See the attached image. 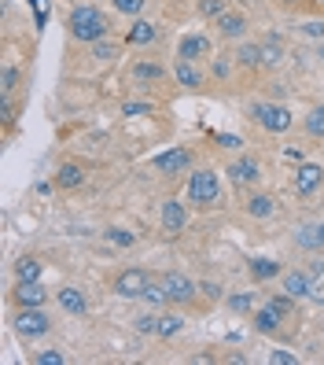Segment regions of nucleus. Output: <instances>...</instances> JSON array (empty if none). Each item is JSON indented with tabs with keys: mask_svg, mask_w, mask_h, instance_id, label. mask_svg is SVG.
<instances>
[{
	"mask_svg": "<svg viewBox=\"0 0 324 365\" xmlns=\"http://www.w3.org/2000/svg\"><path fill=\"white\" fill-rule=\"evenodd\" d=\"M67 30H70L74 41H81V45H93V41L111 34V19H107L96 4H78L67 15Z\"/></svg>",
	"mask_w": 324,
	"mask_h": 365,
	"instance_id": "obj_1",
	"label": "nucleus"
},
{
	"mask_svg": "<svg viewBox=\"0 0 324 365\" xmlns=\"http://www.w3.org/2000/svg\"><path fill=\"white\" fill-rule=\"evenodd\" d=\"M247 115L262 125L266 133H288L291 130V122H295V115H291V107H284V103H251L247 107Z\"/></svg>",
	"mask_w": 324,
	"mask_h": 365,
	"instance_id": "obj_2",
	"label": "nucleus"
},
{
	"mask_svg": "<svg viewBox=\"0 0 324 365\" xmlns=\"http://www.w3.org/2000/svg\"><path fill=\"white\" fill-rule=\"evenodd\" d=\"M11 329L19 332V339H41L52 332V317L41 307H19L11 317Z\"/></svg>",
	"mask_w": 324,
	"mask_h": 365,
	"instance_id": "obj_3",
	"label": "nucleus"
},
{
	"mask_svg": "<svg viewBox=\"0 0 324 365\" xmlns=\"http://www.w3.org/2000/svg\"><path fill=\"white\" fill-rule=\"evenodd\" d=\"M221 200V181L214 170H196V174L188 178V203L196 207H214Z\"/></svg>",
	"mask_w": 324,
	"mask_h": 365,
	"instance_id": "obj_4",
	"label": "nucleus"
},
{
	"mask_svg": "<svg viewBox=\"0 0 324 365\" xmlns=\"http://www.w3.org/2000/svg\"><path fill=\"white\" fill-rule=\"evenodd\" d=\"M151 284V273L140 266H125L122 273H115V295L118 299H144V288Z\"/></svg>",
	"mask_w": 324,
	"mask_h": 365,
	"instance_id": "obj_5",
	"label": "nucleus"
},
{
	"mask_svg": "<svg viewBox=\"0 0 324 365\" xmlns=\"http://www.w3.org/2000/svg\"><path fill=\"white\" fill-rule=\"evenodd\" d=\"M324 185V166L320 163H298V170L291 174V192L298 200H310L313 192H320Z\"/></svg>",
	"mask_w": 324,
	"mask_h": 365,
	"instance_id": "obj_6",
	"label": "nucleus"
},
{
	"mask_svg": "<svg viewBox=\"0 0 324 365\" xmlns=\"http://www.w3.org/2000/svg\"><path fill=\"white\" fill-rule=\"evenodd\" d=\"M162 284H166L169 307H188V303H196L199 284L192 281V277H184V273H166V277H162Z\"/></svg>",
	"mask_w": 324,
	"mask_h": 365,
	"instance_id": "obj_7",
	"label": "nucleus"
},
{
	"mask_svg": "<svg viewBox=\"0 0 324 365\" xmlns=\"http://www.w3.org/2000/svg\"><path fill=\"white\" fill-rule=\"evenodd\" d=\"M229 181L236 185V188H247V185H258L262 181V163H258L254 155H244V159H236V163H229Z\"/></svg>",
	"mask_w": 324,
	"mask_h": 365,
	"instance_id": "obj_8",
	"label": "nucleus"
},
{
	"mask_svg": "<svg viewBox=\"0 0 324 365\" xmlns=\"http://www.w3.org/2000/svg\"><path fill=\"white\" fill-rule=\"evenodd\" d=\"M159 225H162L166 236H181L188 229V207L177 203V200H166L162 210H159Z\"/></svg>",
	"mask_w": 324,
	"mask_h": 365,
	"instance_id": "obj_9",
	"label": "nucleus"
},
{
	"mask_svg": "<svg viewBox=\"0 0 324 365\" xmlns=\"http://www.w3.org/2000/svg\"><path fill=\"white\" fill-rule=\"evenodd\" d=\"M56 303L67 310L70 317H85V314H89V295H85L81 288H74V284L59 288V292H56Z\"/></svg>",
	"mask_w": 324,
	"mask_h": 365,
	"instance_id": "obj_10",
	"label": "nucleus"
},
{
	"mask_svg": "<svg viewBox=\"0 0 324 365\" xmlns=\"http://www.w3.org/2000/svg\"><path fill=\"white\" fill-rule=\"evenodd\" d=\"M188 166H192V152H188V148H169V152L155 155V170H159V174H184Z\"/></svg>",
	"mask_w": 324,
	"mask_h": 365,
	"instance_id": "obj_11",
	"label": "nucleus"
},
{
	"mask_svg": "<svg viewBox=\"0 0 324 365\" xmlns=\"http://www.w3.org/2000/svg\"><path fill=\"white\" fill-rule=\"evenodd\" d=\"M11 299H15V307H45L48 303V292L41 288V281H19L15 292H11Z\"/></svg>",
	"mask_w": 324,
	"mask_h": 365,
	"instance_id": "obj_12",
	"label": "nucleus"
},
{
	"mask_svg": "<svg viewBox=\"0 0 324 365\" xmlns=\"http://www.w3.org/2000/svg\"><path fill=\"white\" fill-rule=\"evenodd\" d=\"M280 284H284L288 295L306 299V295L313 292V273H306V269H288V273H280Z\"/></svg>",
	"mask_w": 324,
	"mask_h": 365,
	"instance_id": "obj_13",
	"label": "nucleus"
},
{
	"mask_svg": "<svg viewBox=\"0 0 324 365\" xmlns=\"http://www.w3.org/2000/svg\"><path fill=\"white\" fill-rule=\"evenodd\" d=\"M251 325H254V332H262V336H276V332H280V325H284V317H280L269 303H262V307H254Z\"/></svg>",
	"mask_w": 324,
	"mask_h": 365,
	"instance_id": "obj_14",
	"label": "nucleus"
},
{
	"mask_svg": "<svg viewBox=\"0 0 324 365\" xmlns=\"http://www.w3.org/2000/svg\"><path fill=\"white\" fill-rule=\"evenodd\" d=\"M214 23H218V34H221L225 41H240V37L247 34V15H244V11H225V15L214 19Z\"/></svg>",
	"mask_w": 324,
	"mask_h": 365,
	"instance_id": "obj_15",
	"label": "nucleus"
},
{
	"mask_svg": "<svg viewBox=\"0 0 324 365\" xmlns=\"http://www.w3.org/2000/svg\"><path fill=\"white\" fill-rule=\"evenodd\" d=\"M203 56H210V37L207 34H188V37H181V45H177V59H203Z\"/></svg>",
	"mask_w": 324,
	"mask_h": 365,
	"instance_id": "obj_16",
	"label": "nucleus"
},
{
	"mask_svg": "<svg viewBox=\"0 0 324 365\" xmlns=\"http://www.w3.org/2000/svg\"><path fill=\"white\" fill-rule=\"evenodd\" d=\"M247 273H251V281H276L280 273H284V266H280L276 259H247Z\"/></svg>",
	"mask_w": 324,
	"mask_h": 365,
	"instance_id": "obj_17",
	"label": "nucleus"
},
{
	"mask_svg": "<svg viewBox=\"0 0 324 365\" xmlns=\"http://www.w3.org/2000/svg\"><path fill=\"white\" fill-rule=\"evenodd\" d=\"M174 81L184 85V89H199V85H203V71L192 59H177L174 63Z\"/></svg>",
	"mask_w": 324,
	"mask_h": 365,
	"instance_id": "obj_18",
	"label": "nucleus"
},
{
	"mask_svg": "<svg viewBox=\"0 0 324 365\" xmlns=\"http://www.w3.org/2000/svg\"><path fill=\"white\" fill-rule=\"evenodd\" d=\"M244 210L251 214V218L266 222V218H273V214H276V200H273V196H266V192H254V196H247Z\"/></svg>",
	"mask_w": 324,
	"mask_h": 365,
	"instance_id": "obj_19",
	"label": "nucleus"
},
{
	"mask_svg": "<svg viewBox=\"0 0 324 365\" xmlns=\"http://www.w3.org/2000/svg\"><path fill=\"white\" fill-rule=\"evenodd\" d=\"M81 185H85V170H81L78 163H63V166L56 170V188L74 192V188H81Z\"/></svg>",
	"mask_w": 324,
	"mask_h": 365,
	"instance_id": "obj_20",
	"label": "nucleus"
},
{
	"mask_svg": "<svg viewBox=\"0 0 324 365\" xmlns=\"http://www.w3.org/2000/svg\"><path fill=\"white\" fill-rule=\"evenodd\" d=\"M236 63L247 71H258V67H266V59H262V45H254V41H244L240 52H236Z\"/></svg>",
	"mask_w": 324,
	"mask_h": 365,
	"instance_id": "obj_21",
	"label": "nucleus"
},
{
	"mask_svg": "<svg viewBox=\"0 0 324 365\" xmlns=\"http://www.w3.org/2000/svg\"><path fill=\"white\" fill-rule=\"evenodd\" d=\"M155 37H159V26H151V23H144V19H137V23L129 26V34H125V45H151Z\"/></svg>",
	"mask_w": 324,
	"mask_h": 365,
	"instance_id": "obj_22",
	"label": "nucleus"
},
{
	"mask_svg": "<svg viewBox=\"0 0 324 365\" xmlns=\"http://www.w3.org/2000/svg\"><path fill=\"white\" fill-rule=\"evenodd\" d=\"M181 329H184V317H181V314H162L155 336H159V339H174V336H181Z\"/></svg>",
	"mask_w": 324,
	"mask_h": 365,
	"instance_id": "obj_23",
	"label": "nucleus"
},
{
	"mask_svg": "<svg viewBox=\"0 0 324 365\" xmlns=\"http://www.w3.org/2000/svg\"><path fill=\"white\" fill-rule=\"evenodd\" d=\"M93 56L100 59V63H111V59H118V52H122V45L118 41H111V37H100V41H93Z\"/></svg>",
	"mask_w": 324,
	"mask_h": 365,
	"instance_id": "obj_24",
	"label": "nucleus"
},
{
	"mask_svg": "<svg viewBox=\"0 0 324 365\" xmlns=\"http://www.w3.org/2000/svg\"><path fill=\"white\" fill-rule=\"evenodd\" d=\"M162 78H166V71L159 67V63H137V67H133V81L155 85V81H162Z\"/></svg>",
	"mask_w": 324,
	"mask_h": 365,
	"instance_id": "obj_25",
	"label": "nucleus"
},
{
	"mask_svg": "<svg viewBox=\"0 0 324 365\" xmlns=\"http://www.w3.org/2000/svg\"><path fill=\"white\" fill-rule=\"evenodd\" d=\"M295 244H298L302 251H320V232H317V222H313V225H302V229L295 232Z\"/></svg>",
	"mask_w": 324,
	"mask_h": 365,
	"instance_id": "obj_26",
	"label": "nucleus"
},
{
	"mask_svg": "<svg viewBox=\"0 0 324 365\" xmlns=\"http://www.w3.org/2000/svg\"><path fill=\"white\" fill-rule=\"evenodd\" d=\"M225 307L232 314H254V292H236V295H225Z\"/></svg>",
	"mask_w": 324,
	"mask_h": 365,
	"instance_id": "obj_27",
	"label": "nucleus"
},
{
	"mask_svg": "<svg viewBox=\"0 0 324 365\" xmlns=\"http://www.w3.org/2000/svg\"><path fill=\"white\" fill-rule=\"evenodd\" d=\"M302 125H306V133H310L313 140H324V103H320V107H313V111L306 115V122H302Z\"/></svg>",
	"mask_w": 324,
	"mask_h": 365,
	"instance_id": "obj_28",
	"label": "nucleus"
},
{
	"mask_svg": "<svg viewBox=\"0 0 324 365\" xmlns=\"http://www.w3.org/2000/svg\"><path fill=\"white\" fill-rule=\"evenodd\" d=\"M262 59H266V67H280V59H284V45H280L276 37H266L262 41Z\"/></svg>",
	"mask_w": 324,
	"mask_h": 365,
	"instance_id": "obj_29",
	"label": "nucleus"
},
{
	"mask_svg": "<svg viewBox=\"0 0 324 365\" xmlns=\"http://www.w3.org/2000/svg\"><path fill=\"white\" fill-rule=\"evenodd\" d=\"M144 303H151V307H169V299H166V284L151 277V284L144 288Z\"/></svg>",
	"mask_w": 324,
	"mask_h": 365,
	"instance_id": "obj_30",
	"label": "nucleus"
},
{
	"mask_svg": "<svg viewBox=\"0 0 324 365\" xmlns=\"http://www.w3.org/2000/svg\"><path fill=\"white\" fill-rule=\"evenodd\" d=\"M210 74L218 78V81H229L232 78V56H225V52H218L210 59Z\"/></svg>",
	"mask_w": 324,
	"mask_h": 365,
	"instance_id": "obj_31",
	"label": "nucleus"
},
{
	"mask_svg": "<svg viewBox=\"0 0 324 365\" xmlns=\"http://www.w3.org/2000/svg\"><path fill=\"white\" fill-rule=\"evenodd\" d=\"M15 273H19V281H41V262L37 259H19Z\"/></svg>",
	"mask_w": 324,
	"mask_h": 365,
	"instance_id": "obj_32",
	"label": "nucleus"
},
{
	"mask_svg": "<svg viewBox=\"0 0 324 365\" xmlns=\"http://www.w3.org/2000/svg\"><path fill=\"white\" fill-rule=\"evenodd\" d=\"M269 307H273V310H276L280 317L288 321V317L295 314V295H288V292H280V295H273V299H269Z\"/></svg>",
	"mask_w": 324,
	"mask_h": 365,
	"instance_id": "obj_33",
	"label": "nucleus"
},
{
	"mask_svg": "<svg viewBox=\"0 0 324 365\" xmlns=\"http://www.w3.org/2000/svg\"><path fill=\"white\" fill-rule=\"evenodd\" d=\"M19 67H11V63H4V71H0V89H4V96H11L19 89Z\"/></svg>",
	"mask_w": 324,
	"mask_h": 365,
	"instance_id": "obj_34",
	"label": "nucleus"
},
{
	"mask_svg": "<svg viewBox=\"0 0 324 365\" xmlns=\"http://www.w3.org/2000/svg\"><path fill=\"white\" fill-rule=\"evenodd\" d=\"M103 236H107V240H111L115 247H137V236L129 232V229H115V225H111Z\"/></svg>",
	"mask_w": 324,
	"mask_h": 365,
	"instance_id": "obj_35",
	"label": "nucleus"
},
{
	"mask_svg": "<svg viewBox=\"0 0 324 365\" xmlns=\"http://www.w3.org/2000/svg\"><path fill=\"white\" fill-rule=\"evenodd\" d=\"M225 11H229L225 0H199V15H203V19H218V15H225Z\"/></svg>",
	"mask_w": 324,
	"mask_h": 365,
	"instance_id": "obj_36",
	"label": "nucleus"
},
{
	"mask_svg": "<svg viewBox=\"0 0 324 365\" xmlns=\"http://www.w3.org/2000/svg\"><path fill=\"white\" fill-rule=\"evenodd\" d=\"M115 11L118 15H129V19H137L144 11V0H115Z\"/></svg>",
	"mask_w": 324,
	"mask_h": 365,
	"instance_id": "obj_37",
	"label": "nucleus"
},
{
	"mask_svg": "<svg viewBox=\"0 0 324 365\" xmlns=\"http://www.w3.org/2000/svg\"><path fill=\"white\" fill-rule=\"evenodd\" d=\"M133 325H137V332H144V336H155V329H159V317H155V314H140V317L133 321Z\"/></svg>",
	"mask_w": 324,
	"mask_h": 365,
	"instance_id": "obj_38",
	"label": "nucleus"
},
{
	"mask_svg": "<svg viewBox=\"0 0 324 365\" xmlns=\"http://www.w3.org/2000/svg\"><path fill=\"white\" fill-rule=\"evenodd\" d=\"M33 361L37 365H63V361H67V354H63V351H37Z\"/></svg>",
	"mask_w": 324,
	"mask_h": 365,
	"instance_id": "obj_39",
	"label": "nucleus"
},
{
	"mask_svg": "<svg viewBox=\"0 0 324 365\" xmlns=\"http://www.w3.org/2000/svg\"><path fill=\"white\" fill-rule=\"evenodd\" d=\"M302 34H306V37H317V41H324V19H310V23H302Z\"/></svg>",
	"mask_w": 324,
	"mask_h": 365,
	"instance_id": "obj_40",
	"label": "nucleus"
},
{
	"mask_svg": "<svg viewBox=\"0 0 324 365\" xmlns=\"http://www.w3.org/2000/svg\"><path fill=\"white\" fill-rule=\"evenodd\" d=\"M269 365H298V354H291V351H273V354H269Z\"/></svg>",
	"mask_w": 324,
	"mask_h": 365,
	"instance_id": "obj_41",
	"label": "nucleus"
},
{
	"mask_svg": "<svg viewBox=\"0 0 324 365\" xmlns=\"http://www.w3.org/2000/svg\"><path fill=\"white\" fill-rule=\"evenodd\" d=\"M122 115H129V118H137V115H151V103H137V100H129V103L122 107Z\"/></svg>",
	"mask_w": 324,
	"mask_h": 365,
	"instance_id": "obj_42",
	"label": "nucleus"
},
{
	"mask_svg": "<svg viewBox=\"0 0 324 365\" xmlns=\"http://www.w3.org/2000/svg\"><path fill=\"white\" fill-rule=\"evenodd\" d=\"M199 292H203V295L210 299V303H218V299H225V295H221V284H218V281H203V284H199Z\"/></svg>",
	"mask_w": 324,
	"mask_h": 365,
	"instance_id": "obj_43",
	"label": "nucleus"
},
{
	"mask_svg": "<svg viewBox=\"0 0 324 365\" xmlns=\"http://www.w3.org/2000/svg\"><path fill=\"white\" fill-rule=\"evenodd\" d=\"M310 299L324 307V273H320V277H313V292H310Z\"/></svg>",
	"mask_w": 324,
	"mask_h": 365,
	"instance_id": "obj_44",
	"label": "nucleus"
},
{
	"mask_svg": "<svg viewBox=\"0 0 324 365\" xmlns=\"http://www.w3.org/2000/svg\"><path fill=\"white\" fill-rule=\"evenodd\" d=\"M218 144H221V148H232V152H236V148H240L244 140H240V137H229V133H221V137H218Z\"/></svg>",
	"mask_w": 324,
	"mask_h": 365,
	"instance_id": "obj_45",
	"label": "nucleus"
},
{
	"mask_svg": "<svg viewBox=\"0 0 324 365\" xmlns=\"http://www.w3.org/2000/svg\"><path fill=\"white\" fill-rule=\"evenodd\" d=\"M310 273H313V277H320V273H324V262H313V266H310Z\"/></svg>",
	"mask_w": 324,
	"mask_h": 365,
	"instance_id": "obj_46",
	"label": "nucleus"
},
{
	"mask_svg": "<svg viewBox=\"0 0 324 365\" xmlns=\"http://www.w3.org/2000/svg\"><path fill=\"white\" fill-rule=\"evenodd\" d=\"M317 232H320V251H324V222H317Z\"/></svg>",
	"mask_w": 324,
	"mask_h": 365,
	"instance_id": "obj_47",
	"label": "nucleus"
},
{
	"mask_svg": "<svg viewBox=\"0 0 324 365\" xmlns=\"http://www.w3.org/2000/svg\"><path fill=\"white\" fill-rule=\"evenodd\" d=\"M317 56H320V63H324V41H320V45H317Z\"/></svg>",
	"mask_w": 324,
	"mask_h": 365,
	"instance_id": "obj_48",
	"label": "nucleus"
},
{
	"mask_svg": "<svg viewBox=\"0 0 324 365\" xmlns=\"http://www.w3.org/2000/svg\"><path fill=\"white\" fill-rule=\"evenodd\" d=\"M280 4H298V0H280Z\"/></svg>",
	"mask_w": 324,
	"mask_h": 365,
	"instance_id": "obj_49",
	"label": "nucleus"
}]
</instances>
